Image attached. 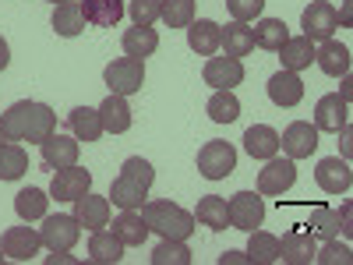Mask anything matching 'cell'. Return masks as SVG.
<instances>
[{"mask_svg":"<svg viewBox=\"0 0 353 265\" xmlns=\"http://www.w3.org/2000/svg\"><path fill=\"white\" fill-rule=\"evenodd\" d=\"M0 124H4L8 141H36V145H43L57 131V113L46 103L21 99V103L8 106V113L0 117Z\"/></svg>","mask_w":353,"mask_h":265,"instance_id":"1","label":"cell"},{"mask_svg":"<svg viewBox=\"0 0 353 265\" xmlns=\"http://www.w3.org/2000/svg\"><path fill=\"white\" fill-rule=\"evenodd\" d=\"M141 219L149 230H156L159 237H170V241H188L194 233V216L173 202H145Z\"/></svg>","mask_w":353,"mask_h":265,"instance_id":"2","label":"cell"},{"mask_svg":"<svg viewBox=\"0 0 353 265\" xmlns=\"http://www.w3.org/2000/svg\"><path fill=\"white\" fill-rule=\"evenodd\" d=\"M237 170V149L230 141H205L198 149V173L205 181H223Z\"/></svg>","mask_w":353,"mask_h":265,"instance_id":"3","label":"cell"},{"mask_svg":"<svg viewBox=\"0 0 353 265\" xmlns=\"http://www.w3.org/2000/svg\"><path fill=\"white\" fill-rule=\"evenodd\" d=\"M103 78L110 85V92L134 96V92H141V85H145V61H138V57H121V61L106 64Z\"/></svg>","mask_w":353,"mask_h":265,"instance_id":"4","label":"cell"},{"mask_svg":"<svg viewBox=\"0 0 353 265\" xmlns=\"http://www.w3.org/2000/svg\"><path fill=\"white\" fill-rule=\"evenodd\" d=\"M39 237H43V248L50 251H71L81 237V223L71 216H43V230H39Z\"/></svg>","mask_w":353,"mask_h":265,"instance_id":"5","label":"cell"},{"mask_svg":"<svg viewBox=\"0 0 353 265\" xmlns=\"http://www.w3.org/2000/svg\"><path fill=\"white\" fill-rule=\"evenodd\" d=\"M301 28H304V36L311 43H325L336 36V28H339V18H336V8L329 4V0H314V4L304 8L301 14Z\"/></svg>","mask_w":353,"mask_h":265,"instance_id":"6","label":"cell"},{"mask_svg":"<svg viewBox=\"0 0 353 265\" xmlns=\"http://www.w3.org/2000/svg\"><path fill=\"white\" fill-rule=\"evenodd\" d=\"M293 184H297V166H293V159H265V166L258 170V195H286Z\"/></svg>","mask_w":353,"mask_h":265,"instance_id":"7","label":"cell"},{"mask_svg":"<svg viewBox=\"0 0 353 265\" xmlns=\"http://www.w3.org/2000/svg\"><path fill=\"white\" fill-rule=\"evenodd\" d=\"M88 191H92V173H88L85 166H78V163L57 170L53 181H50V198H57V202H74Z\"/></svg>","mask_w":353,"mask_h":265,"instance_id":"8","label":"cell"},{"mask_svg":"<svg viewBox=\"0 0 353 265\" xmlns=\"http://www.w3.org/2000/svg\"><path fill=\"white\" fill-rule=\"evenodd\" d=\"M226 209H230V226H237V230H258L261 219H265V202L258 191H237L230 202H226Z\"/></svg>","mask_w":353,"mask_h":265,"instance_id":"9","label":"cell"},{"mask_svg":"<svg viewBox=\"0 0 353 265\" xmlns=\"http://www.w3.org/2000/svg\"><path fill=\"white\" fill-rule=\"evenodd\" d=\"M279 149L297 163V159H307L314 149H318V128L311 121H293L283 135H279Z\"/></svg>","mask_w":353,"mask_h":265,"instance_id":"10","label":"cell"},{"mask_svg":"<svg viewBox=\"0 0 353 265\" xmlns=\"http://www.w3.org/2000/svg\"><path fill=\"white\" fill-rule=\"evenodd\" d=\"M346 124H350V103L339 92L321 96L318 106H314V128L318 131H329V135H339Z\"/></svg>","mask_w":353,"mask_h":265,"instance_id":"11","label":"cell"},{"mask_svg":"<svg viewBox=\"0 0 353 265\" xmlns=\"http://www.w3.org/2000/svg\"><path fill=\"white\" fill-rule=\"evenodd\" d=\"M314 181H318V188L325 191V195H346L350 184H353V170H350L346 159L329 156V159H321V163H318Z\"/></svg>","mask_w":353,"mask_h":265,"instance_id":"12","label":"cell"},{"mask_svg":"<svg viewBox=\"0 0 353 265\" xmlns=\"http://www.w3.org/2000/svg\"><path fill=\"white\" fill-rule=\"evenodd\" d=\"M205 85H212V88H233V85H241L244 81V64L237 61V57H209L205 61V71H201Z\"/></svg>","mask_w":353,"mask_h":265,"instance_id":"13","label":"cell"},{"mask_svg":"<svg viewBox=\"0 0 353 265\" xmlns=\"http://www.w3.org/2000/svg\"><path fill=\"white\" fill-rule=\"evenodd\" d=\"M0 248H4V255L14 258V262H28V258L39 255L43 237H39V230H32V226H11L4 233V241H0Z\"/></svg>","mask_w":353,"mask_h":265,"instance_id":"14","label":"cell"},{"mask_svg":"<svg viewBox=\"0 0 353 265\" xmlns=\"http://www.w3.org/2000/svg\"><path fill=\"white\" fill-rule=\"evenodd\" d=\"M269 99L276 103V106H297L301 99H304V81H301V75L297 71H276L272 78H269Z\"/></svg>","mask_w":353,"mask_h":265,"instance_id":"15","label":"cell"},{"mask_svg":"<svg viewBox=\"0 0 353 265\" xmlns=\"http://www.w3.org/2000/svg\"><path fill=\"white\" fill-rule=\"evenodd\" d=\"M99 121H103V131L106 135H124L128 128H131V106H128V96H117V92H110L99 106Z\"/></svg>","mask_w":353,"mask_h":265,"instance_id":"16","label":"cell"},{"mask_svg":"<svg viewBox=\"0 0 353 265\" xmlns=\"http://www.w3.org/2000/svg\"><path fill=\"white\" fill-rule=\"evenodd\" d=\"M39 149H43V163L50 170H64V166L78 163V138H71V135H57L53 131Z\"/></svg>","mask_w":353,"mask_h":265,"instance_id":"17","label":"cell"},{"mask_svg":"<svg viewBox=\"0 0 353 265\" xmlns=\"http://www.w3.org/2000/svg\"><path fill=\"white\" fill-rule=\"evenodd\" d=\"M74 219L85 226V230H103L106 223H110V198H103V195H81V198H74Z\"/></svg>","mask_w":353,"mask_h":265,"instance_id":"18","label":"cell"},{"mask_svg":"<svg viewBox=\"0 0 353 265\" xmlns=\"http://www.w3.org/2000/svg\"><path fill=\"white\" fill-rule=\"evenodd\" d=\"M314 233H301V230H290L286 237L279 241V258L290 265H311L314 262Z\"/></svg>","mask_w":353,"mask_h":265,"instance_id":"19","label":"cell"},{"mask_svg":"<svg viewBox=\"0 0 353 265\" xmlns=\"http://www.w3.org/2000/svg\"><path fill=\"white\" fill-rule=\"evenodd\" d=\"M244 149L251 159H272L279 156V131L269 124H254L244 131Z\"/></svg>","mask_w":353,"mask_h":265,"instance_id":"20","label":"cell"},{"mask_svg":"<svg viewBox=\"0 0 353 265\" xmlns=\"http://www.w3.org/2000/svg\"><path fill=\"white\" fill-rule=\"evenodd\" d=\"M314 64L325 71L329 78L350 75V46H343V43H336V39H325V43L314 50Z\"/></svg>","mask_w":353,"mask_h":265,"instance_id":"21","label":"cell"},{"mask_svg":"<svg viewBox=\"0 0 353 265\" xmlns=\"http://www.w3.org/2000/svg\"><path fill=\"white\" fill-rule=\"evenodd\" d=\"M219 28H223V25H216V21H209V18L191 21V25H188V46H191L198 57H216V53H219Z\"/></svg>","mask_w":353,"mask_h":265,"instance_id":"22","label":"cell"},{"mask_svg":"<svg viewBox=\"0 0 353 265\" xmlns=\"http://www.w3.org/2000/svg\"><path fill=\"white\" fill-rule=\"evenodd\" d=\"M219 50L226 57H237V61L248 57L254 50V36H251L248 21H230L226 28H219Z\"/></svg>","mask_w":353,"mask_h":265,"instance_id":"23","label":"cell"},{"mask_svg":"<svg viewBox=\"0 0 353 265\" xmlns=\"http://www.w3.org/2000/svg\"><path fill=\"white\" fill-rule=\"evenodd\" d=\"M88 258L99 265H117L124 258V241L117 237L113 230H92V241H88Z\"/></svg>","mask_w":353,"mask_h":265,"instance_id":"24","label":"cell"},{"mask_svg":"<svg viewBox=\"0 0 353 265\" xmlns=\"http://www.w3.org/2000/svg\"><path fill=\"white\" fill-rule=\"evenodd\" d=\"M159 50V32L152 25H134L124 32V53L128 57H138V61H145V57H152Z\"/></svg>","mask_w":353,"mask_h":265,"instance_id":"25","label":"cell"},{"mask_svg":"<svg viewBox=\"0 0 353 265\" xmlns=\"http://www.w3.org/2000/svg\"><path fill=\"white\" fill-rule=\"evenodd\" d=\"M279 53H283V68L286 71H304V68L314 64V43L307 36H290L279 46Z\"/></svg>","mask_w":353,"mask_h":265,"instance_id":"26","label":"cell"},{"mask_svg":"<svg viewBox=\"0 0 353 265\" xmlns=\"http://www.w3.org/2000/svg\"><path fill=\"white\" fill-rule=\"evenodd\" d=\"M113 233L124 241V248H141V244H145V237H149V226H145L141 213L124 209L121 216L113 219Z\"/></svg>","mask_w":353,"mask_h":265,"instance_id":"27","label":"cell"},{"mask_svg":"<svg viewBox=\"0 0 353 265\" xmlns=\"http://www.w3.org/2000/svg\"><path fill=\"white\" fill-rule=\"evenodd\" d=\"M81 14H85L88 25H96V28H113L117 21L124 18V4L121 0H85Z\"/></svg>","mask_w":353,"mask_h":265,"instance_id":"28","label":"cell"},{"mask_svg":"<svg viewBox=\"0 0 353 265\" xmlns=\"http://www.w3.org/2000/svg\"><path fill=\"white\" fill-rule=\"evenodd\" d=\"M85 25H88V21H85V14H81L78 0H64V4L53 8V28H57V36L71 39V36L85 32Z\"/></svg>","mask_w":353,"mask_h":265,"instance_id":"29","label":"cell"},{"mask_svg":"<svg viewBox=\"0 0 353 265\" xmlns=\"http://www.w3.org/2000/svg\"><path fill=\"white\" fill-rule=\"evenodd\" d=\"M68 124H71V135H74L78 141H99V135H103L99 110H92V106H78V110H71Z\"/></svg>","mask_w":353,"mask_h":265,"instance_id":"30","label":"cell"},{"mask_svg":"<svg viewBox=\"0 0 353 265\" xmlns=\"http://www.w3.org/2000/svg\"><path fill=\"white\" fill-rule=\"evenodd\" d=\"M106 198L117 205V209H141L145 198H149V188L128 181V177H117V181L110 184V195Z\"/></svg>","mask_w":353,"mask_h":265,"instance_id":"31","label":"cell"},{"mask_svg":"<svg viewBox=\"0 0 353 265\" xmlns=\"http://www.w3.org/2000/svg\"><path fill=\"white\" fill-rule=\"evenodd\" d=\"M194 219L209 230H226L230 226V209H226V198L219 195H205L194 209Z\"/></svg>","mask_w":353,"mask_h":265,"instance_id":"32","label":"cell"},{"mask_svg":"<svg viewBox=\"0 0 353 265\" xmlns=\"http://www.w3.org/2000/svg\"><path fill=\"white\" fill-rule=\"evenodd\" d=\"M251 36H254V46L276 50V53H279V46L290 39V28H286L283 18H261V21L251 28Z\"/></svg>","mask_w":353,"mask_h":265,"instance_id":"33","label":"cell"},{"mask_svg":"<svg viewBox=\"0 0 353 265\" xmlns=\"http://www.w3.org/2000/svg\"><path fill=\"white\" fill-rule=\"evenodd\" d=\"M28 170V153L18 141H0V181H18Z\"/></svg>","mask_w":353,"mask_h":265,"instance_id":"34","label":"cell"},{"mask_svg":"<svg viewBox=\"0 0 353 265\" xmlns=\"http://www.w3.org/2000/svg\"><path fill=\"white\" fill-rule=\"evenodd\" d=\"M46 209H50V198H46V191H43V188H25V191H18V195H14V213H18L25 223L43 219V216H46Z\"/></svg>","mask_w":353,"mask_h":265,"instance_id":"35","label":"cell"},{"mask_svg":"<svg viewBox=\"0 0 353 265\" xmlns=\"http://www.w3.org/2000/svg\"><path fill=\"white\" fill-rule=\"evenodd\" d=\"M205 110H209V117L216 124H233L241 117V99L233 96V88H216Z\"/></svg>","mask_w":353,"mask_h":265,"instance_id":"36","label":"cell"},{"mask_svg":"<svg viewBox=\"0 0 353 265\" xmlns=\"http://www.w3.org/2000/svg\"><path fill=\"white\" fill-rule=\"evenodd\" d=\"M248 262H258V265H269V262H279V237L265 230H251V241H248Z\"/></svg>","mask_w":353,"mask_h":265,"instance_id":"37","label":"cell"},{"mask_svg":"<svg viewBox=\"0 0 353 265\" xmlns=\"http://www.w3.org/2000/svg\"><path fill=\"white\" fill-rule=\"evenodd\" d=\"M159 18L170 28H188L194 21V0H159Z\"/></svg>","mask_w":353,"mask_h":265,"instance_id":"38","label":"cell"},{"mask_svg":"<svg viewBox=\"0 0 353 265\" xmlns=\"http://www.w3.org/2000/svg\"><path fill=\"white\" fill-rule=\"evenodd\" d=\"M152 265H191V248H188L184 241L163 237L159 248L152 251Z\"/></svg>","mask_w":353,"mask_h":265,"instance_id":"39","label":"cell"},{"mask_svg":"<svg viewBox=\"0 0 353 265\" xmlns=\"http://www.w3.org/2000/svg\"><path fill=\"white\" fill-rule=\"evenodd\" d=\"M121 177H128V181H134V184H141V188H152V181H156V170H152V163H149V159L131 156V159H124Z\"/></svg>","mask_w":353,"mask_h":265,"instance_id":"40","label":"cell"},{"mask_svg":"<svg viewBox=\"0 0 353 265\" xmlns=\"http://www.w3.org/2000/svg\"><path fill=\"white\" fill-rule=\"evenodd\" d=\"M314 262L318 265H350L353 262V251H350V244H339L336 237H329L325 248L314 251Z\"/></svg>","mask_w":353,"mask_h":265,"instance_id":"41","label":"cell"},{"mask_svg":"<svg viewBox=\"0 0 353 265\" xmlns=\"http://www.w3.org/2000/svg\"><path fill=\"white\" fill-rule=\"evenodd\" d=\"M311 233H318V237H336L339 233V213H332V209H314L311 213Z\"/></svg>","mask_w":353,"mask_h":265,"instance_id":"42","label":"cell"},{"mask_svg":"<svg viewBox=\"0 0 353 265\" xmlns=\"http://www.w3.org/2000/svg\"><path fill=\"white\" fill-rule=\"evenodd\" d=\"M128 14L134 25H156L159 21V0H131Z\"/></svg>","mask_w":353,"mask_h":265,"instance_id":"43","label":"cell"},{"mask_svg":"<svg viewBox=\"0 0 353 265\" xmlns=\"http://www.w3.org/2000/svg\"><path fill=\"white\" fill-rule=\"evenodd\" d=\"M233 21H254L265 11V0H226Z\"/></svg>","mask_w":353,"mask_h":265,"instance_id":"44","label":"cell"},{"mask_svg":"<svg viewBox=\"0 0 353 265\" xmlns=\"http://www.w3.org/2000/svg\"><path fill=\"white\" fill-rule=\"evenodd\" d=\"M339 230L346 233V237L353 233V216H350V205H343V213H339Z\"/></svg>","mask_w":353,"mask_h":265,"instance_id":"45","label":"cell"},{"mask_svg":"<svg viewBox=\"0 0 353 265\" xmlns=\"http://www.w3.org/2000/svg\"><path fill=\"white\" fill-rule=\"evenodd\" d=\"M233 262H248V251H226V255H219V265H233Z\"/></svg>","mask_w":353,"mask_h":265,"instance_id":"46","label":"cell"},{"mask_svg":"<svg viewBox=\"0 0 353 265\" xmlns=\"http://www.w3.org/2000/svg\"><path fill=\"white\" fill-rule=\"evenodd\" d=\"M339 135H343V159H346V156L353 153V131H350V124H346Z\"/></svg>","mask_w":353,"mask_h":265,"instance_id":"47","label":"cell"},{"mask_svg":"<svg viewBox=\"0 0 353 265\" xmlns=\"http://www.w3.org/2000/svg\"><path fill=\"white\" fill-rule=\"evenodd\" d=\"M336 18H339V25H350V18H353V4H350V0H343V8L336 11Z\"/></svg>","mask_w":353,"mask_h":265,"instance_id":"48","label":"cell"},{"mask_svg":"<svg viewBox=\"0 0 353 265\" xmlns=\"http://www.w3.org/2000/svg\"><path fill=\"white\" fill-rule=\"evenodd\" d=\"M339 96H343L346 103L353 99V78H350V75H343V85H339Z\"/></svg>","mask_w":353,"mask_h":265,"instance_id":"49","label":"cell"},{"mask_svg":"<svg viewBox=\"0 0 353 265\" xmlns=\"http://www.w3.org/2000/svg\"><path fill=\"white\" fill-rule=\"evenodd\" d=\"M8 64H11V50H8V39L0 36V71H4Z\"/></svg>","mask_w":353,"mask_h":265,"instance_id":"50","label":"cell"},{"mask_svg":"<svg viewBox=\"0 0 353 265\" xmlns=\"http://www.w3.org/2000/svg\"><path fill=\"white\" fill-rule=\"evenodd\" d=\"M0 141H8V138H4V124H0Z\"/></svg>","mask_w":353,"mask_h":265,"instance_id":"51","label":"cell"},{"mask_svg":"<svg viewBox=\"0 0 353 265\" xmlns=\"http://www.w3.org/2000/svg\"><path fill=\"white\" fill-rule=\"evenodd\" d=\"M50 4H64V0H50Z\"/></svg>","mask_w":353,"mask_h":265,"instance_id":"52","label":"cell"},{"mask_svg":"<svg viewBox=\"0 0 353 265\" xmlns=\"http://www.w3.org/2000/svg\"><path fill=\"white\" fill-rule=\"evenodd\" d=\"M0 262H4V248H0Z\"/></svg>","mask_w":353,"mask_h":265,"instance_id":"53","label":"cell"}]
</instances>
